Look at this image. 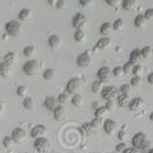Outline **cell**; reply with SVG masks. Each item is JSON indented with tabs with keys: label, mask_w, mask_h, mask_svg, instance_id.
Wrapping results in <instances>:
<instances>
[{
	"label": "cell",
	"mask_w": 153,
	"mask_h": 153,
	"mask_svg": "<svg viewBox=\"0 0 153 153\" xmlns=\"http://www.w3.org/2000/svg\"><path fill=\"white\" fill-rule=\"evenodd\" d=\"M131 144L135 149L146 150V147L150 145V142L146 139V135L144 132H137L131 138Z\"/></svg>",
	"instance_id": "obj_1"
},
{
	"label": "cell",
	"mask_w": 153,
	"mask_h": 153,
	"mask_svg": "<svg viewBox=\"0 0 153 153\" xmlns=\"http://www.w3.org/2000/svg\"><path fill=\"white\" fill-rule=\"evenodd\" d=\"M100 94H101L102 99L107 101V100H116L117 97L120 96V92L119 90H116V88L114 86H105V88H102Z\"/></svg>",
	"instance_id": "obj_2"
},
{
	"label": "cell",
	"mask_w": 153,
	"mask_h": 153,
	"mask_svg": "<svg viewBox=\"0 0 153 153\" xmlns=\"http://www.w3.org/2000/svg\"><path fill=\"white\" fill-rule=\"evenodd\" d=\"M39 62L36 61V60H29L27 61L24 65H23V71L24 74L29 75V76H32V75H36L39 71Z\"/></svg>",
	"instance_id": "obj_3"
},
{
	"label": "cell",
	"mask_w": 153,
	"mask_h": 153,
	"mask_svg": "<svg viewBox=\"0 0 153 153\" xmlns=\"http://www.w3.org/2000/svg\"><path fill=\"white\" fill-rule=\"evenodd\" d=\"M33 147H35V150L37 152L44 153L50 150V142L45 137L36 138L35 142H33Z\"/></svg>",
	"instance_id": "obj_4"
},
{
	"label": "cell",
	"mask_w": 153,
	"mask_h": 153,
	"mask_svg": "<svg viewBox=\"0 0 153 153\" xmlns=\"http://www.w3.org/2000/svg\"><path fill=\"white\" fill-rule=\"evenodd\" d=\"M5 29L9 36H19V33L21 32V24L17 21H9L5 24Z\"/></svg>",
	"instance_id": "obj_5"
},
{
	"label": "cell",
	"mask_w": 153,
	"mask_h": 153,
	"mask_svg": "<svg viewBox=\"0 0 153 153\" xmlns=\"http://www.w3.org/2000/svg\"><path fill=\"white\" fill-rule=\"evenodd\" d=\"M112 76H113L112 70L108 68V67H106V66L100 67V68L98 69V71H97V77H98V79H99L100 82H102V83L109 82Z\"/></svg>",
	"instance_id": "obj_6"
},
{
	"label": "cell",
	"mask_w": 153,
	"mask_h": 153,
	"mask_svg": "<svg viewBox=\"0 0 153 153\" xmlns=\"http://www.w3.org/2000/svg\"><path fill=\"white\" fill-rule=\"evenodd\" d=\"M79 88H81V79L77 78V77L70 78L67 85H66L67 93H70V94H76L77 91L79 90Z\"/></svg>",
	"instance_id": "obj_7"
},
{
	"label": "cell",
	"mask_w": 153,
	"mask_h": 153,
	"mask_svg": "<svg viewBox=\"0 0 153 153\" xmlns=\"http://www.w3.org/2000/svg\"><path fill=\"white\" fill-rule=\"evenodd\" d=\"M86 21H88V19H86V16L84 14L77 13L76 15L74 16V19H73V27L76 30H83Z\"/></svg>",
	"instance_id": "obj_8"
},
{
	"label": "cell",
	"mask_w": 153,
	"mask_h": 153,
	"mask_svg": "<svg viewBox=\"0 0 153 153\" xmlns=\"http://www.w3.org/2000/svg\"><path fill=\"white\" fill-rule=\"evenodd\" d=\"M76 63L77 66H79L82 68H85V67L90 66V63H91V56H90L89 52H83V53L79 54L76 59Z\"/></svg>",
	"instance_id": "obj_9"
},
{
	"label": "cell",
	"mask_w": 153,
	"mask_h": 153,
	"mask_svg": "<svg viewBox=\"0 0 153 153\" xmlns=\"http://www.w3.org/2000/svg\"><path fill=\"white\" fill-rule=\"evenodd\" d=\"M25 137H27L25 131L23 130L22 128H15L14 130L12 131V138H13L14 143H17V144L23 143L25 140Z\"/></svg>",
	"instance_id": "obj_10"
},
{
	"label": "cell",
	"mask_w": 153,
	"mask_h": 153,
	"mask_svg": "<svg viewBox=\"0 0 153 153\" xmlns=\"http://www.w3.org/2000/svg\"><path fill=\"white\" fill-rule=\"evenodd\" d=\"M46 134V127L43 126V124H37L30 131V136L32 138H39V137H43L44 135Z\"/></svg>",
	"instance_id": "obj_11"
},
{
	"label": "cell",
	"mask_w": 153,
	"mask_h": 153,
	"mask_svg": "<svg viewBox=\"0 0 153 153\" xmlns=\"http://www.w3.org/2000/svg\"><path fill=\"white\" fill-rule=\"evenodd\" d=\"M102 127H104V131H105L107 135H113L115 129H116V127H117V124H116V122H115L114 120L107 119V120L104 122Z\"/></svg>",
	"instance_id": "obj_12"
},
{
	"label": "cell",
	"mask_w": 153,
	"mask_h": 153,
	"mask_svg": "<svg viewBox=\"0 0 153 153\" xmlns=\"http://www.w3.org/2000/svg\"><path fill=\"white\" fill-rule=\"evenodd\" d=\"M143 105H144L143 99L137 97V98H134V99L130 100V104H129L128 107H129L131 112H136V111H138V109H140V108L143 107Z\"/></svg>",
	"instance_id": "obj_13"
},
{
	"label": "cell",
	"mask_w": 153,
	"mask_h": 153,
	"mask_svg": "<svg viewBox=\"0 0 153 153\" xmlns=\"http://www.w3.org/2000/svg\"><path fill=\"white\" fill-rule=\"evenodd\" d=\"M44 107L47 108L48 111H54V108L56 107V99L52 96H47L44 100Z\"/></svg>",
	"instance_id": "obj_14"
},
{
	"label": "cell",
	"mask_w": 153,
	"mask_h": 153,
	"mask_svg": "<svg viewBox=\"0 0 153 153\" xmlns=\"http://www.w3.org/2000/svg\"><path fill=\"white\" fill-rule=\"evenodd\" d=\"M47 43H48V46L51 48H56V47H59V45H60L61 39H60V37L58 35H51L48 37V39H47Z\"/></svg>",
	"instance_id": "obj_15"
},
{
	"label": "cell",
	"mask_w": 153,
	"mask_h": 153,
	"mask_svg": "<svg viewBox=\"0 0 153 153\" xmlns=\"http://www.w3.org/2000/svg\"><path fill=\"white\" fill-rule=\"evenodd\" d=\"M109 45H111V38H109V37H102V38H100L99 40L97 42L96 47L99 48V50H105V48H107Z\"/></svg>",
	"instance_id": "obj_16"
},
{
	"label": "cell",
	"mask_w": 153,
	"mask_h": 153,
	"mask_svg": "<svg viewBox=\"0 0 153 153\" xmlns=\"http://www.w3.org/2000/svg\"><path fill=\"white\" fill-rule=\"evenodd\" d=\"M53 115L56 121H61L63 115H65V107H63V105H59V106H56V107L54 108Z\"/></svg>",
	"instance_id": "obj_17"
},
{
	"label": "cell",
	"mask_w": 153,
	"mask_h": 153,
	"mask_svg": "<svg viewBox=\"0 0 153 153\" xmlns=\"http://www.w3.org/2000/svg\"><path fill=\"white\" fill-rule=\"evenodd\" d=\"M117 105L120 106V107H126V106H129V104H130V98H129V96H124V94H120L119 97H117Z\"/></svg>",
	"instance_id": "obj_18"
},
{
	"label": "cell",
	"mask_w": 153,
	"mask_h": 153,
	"mask_svg": "<svg viewBox=\"0 0 153 153\" xmlns=\"http://www.w3.org/2000/svg\"><path fill=\"white\" fill-rule=\"evenodd\" d=\"M10 73V65H8L6 62H1L0 63V76L8 77Z\"/></svg>",
	"instance_id": "obj_19"
},
{
	"label": "cell",
	"mask_w": 153,
	"mask_h": 153,
	"mask_svg": "<svg viewBox=\"0 0 153 153\" xmlns=\"http://www.w3.org/2000/svg\"><path fill=\"white\" fill-rule=\"evenodd\" d=\"M137 4V0H122V7L126 10H131L134 9Z\"/></svg>",
	"instance_id": "obj_20"
},
{
	"label": "cell",
	"mask_w": 153,
	"mask_h": 153,
	"mask_svg": "<svg viewBox=\"0 0 153 153\" xmlns=\"http://www.w3.org/2000/svg\"><path fill=\"white\" fill-rule=\"evenodd\" d=\"M30 16H31V10L29 8H23V9L20 10V13H19V19L21 21H27Z\"/></svg>",
	"instance_id": "obj_21"
},
{
	"label": "cell",
	"mask_w": 153,
	"mask_h": 153,
	"mask_svg": "<svg viewBox=\"0 0 153 153\" xmlns=\"http://www.w3.org/2000/svg\"><path fill=\"white\" fill-rule=\"evenodd\" d=\"M142 56H140V50H138V48H135L134 51H131L130 53V62L132 65H135V62H138L139 61V59H140Z\"/></svg>",
	"instance_id": "obj_22"
},
{
	"label": "cell",
	"mask_w": 153,
	"mask_h": 153,
	"mask_svg": "<svg viewBox=\"0 0 153 153\" xmlns=\"http://www.w3.org/2000/svg\"><path fill=\"white\" fill-rule=\"evenodd\" d=\"M113 28V24H111L109 22H105L100 25V33L101 35H108L111 30Z\"/></svg>",
	"instance_id": "obj_23"
},
{
	"label": "cell",
	"mask_w": 153,
	"mask_h": 153,
	"mask_svg": "<svg viewBox=\"0 0 153 153\" xmlns=\"http://www.w3.org/2000/svg\"><path fill=\"white\" fill-rule=\"evenodd\" d=\"M22 104H23V107L25 108V109H28V111H31V109H33V107H35V101L30 97L24 98Z\"/></svg>",
	"instance_id": "obj_24"
},
{
	"label": "cell",
	"mask_w": 153,
	"mask_h": 153,
	"mask_svg": "<svg viewBox=\"0 0 153 153\" xmlns=\"http://www.w3.org/2000/svg\"><path fill=\"white\" fill-rule=\"evenodd\" d=\"M102 82H100L99 79H97V81H94L93 83H92V92L93 93H100L101 92V90H102Z\"/></svg>",
	"instance_id": "obj_25"
},
{
	"label": "cell",
	"mask_w": 153,
	"mask_h": 153,
	"mask_svg": "<svg viewBox=\"0 0 153 153\" xmlns=\"http://www.w3.org/2000/svg\"><path fill=\"white\" fill-rule=\"evenodd\" d=\"M135 25L137 27V28H142V27H144L146 24V19L144 15H137L135 17Z\"/></svg>",
	"instance_id": "obj_26"
},
{
	"label": "cell",
	"mask_w": 153,
	"mask_h": 153,
	"mask_svg": "<svg viewBox=\"0 0 153 153\" xmlns=\"http://www.w3.org/2000/svg\"><path fill=\"white\" fill-rule=\"evenodd\" d=\"M108 113L107 108L105 107V106H100L99 108H97L96 111H94V116L96 117H100V119H102L105 115Z\"/></svg>",
	"instance_id": "obj_27"
},
{
	"label": "cell",
	"mask_w": 153,
	"mask_h": 153,
	"mask_svg": "<svg viewBox=\"0 0 153 153\" xmlns=\"http://www.w3.org/2000/svg\"><path fill=\"white\" fill-rule=\"evenodd\" d=\"M15 59H16V55L14 52H8L5 55V58H4V62H6L8 65H12V63L15 62Z\"/></svg>",
	"instance_id": "obj_28"
},
{
	"label": "cell",
	"mask_w": 153,
	"mask_h": 153,
	"mask_svg": "<svg viewBox=\"0 0 153 153\" xmlns=\"http://www.w3.org/2000/svg\"><path fill=\"white\" fill-rule=\"evenodd\" d=\"M82 102H83V100H82V96L81 94H74L73 96V98H71V104L75 106V107H79L81 105H82Z\"/></svg>",
	"instance_id": "obj_29"
},
{
	"label": "cell",
	"mask_w": 153,
	"mask_h": 153,
	"mask_svg": "<svg viewBox=\"0 0 153 153\" xmlns=\"http://www.w3.org/2000/svg\"><path fill=\"white\" fill-rule=\"evenodd\" d=\"M2 145L5 149H12L13 145H14V140H13V138L9 137V136H6V137H4L2 139Z\"/></svg>",
	"instance_id": "obj_30"
},
{
	"label": "cell",
	"mask_w": 153,
	"mask_h": 153,
	"mask_svg": "<svg viewBox=\"0 0 153 153\" xmlns=\"http://www.w3.org/2000/svg\"><path fill=\"white\" fill-rule=\"evenodd\" d=\"M35 51H36L35 46L29 45V46H27V47L23 50V54H24V56H27V58H30V56H32V55L35 54Z\"/></svg>",
	"instance_id": "obj_31"
},
{
	"label": "cell",
	"mask_w": 153,
	"mask_h": 153,
	"mask_svg": "<svg viewBox=\"0 0 153 153\" xmlns=\"http://www.w3.org/2000/svg\"><path fill=\"white\" fill-rule=\"evenodd\" d=\"M120 94H124V96H129L131 92V85L130 84H123L121 85V88L119 89Z\"/></svg>",
	"instance_id": "obj_32"
},
{
	"label": "cell",
	"mask_w": 153,
	"mask_h": 153,
	"mask_svg": "<svg viewBox=\"0 0 153 153\" xmlns=\"http://www.w3.org/2000/svg\"><path fill=\"white\" fill-rule=\"evenodd\" d=\"M152 53V48L150 47V46H145V47H143L142 50H140V56L143 58V59H147L150 55Z\"/></svg>",
	"instance_id": "obj_33"
},
{
	"label": "cell",
	"mask_w": 153,
	"mask_h": 153,
	"mask_svg": "<svg viewBox=\"0 0 153 153\" xmlns=\"http://www.w3.org/2000/svg\"><path fill=\"white\" fill-rule=\"evenodd\" d=\"M54 76H55V73H54L53 69H46L45 71H44V74H43V77H44V79H46V81L53 79Z\"/></svg>",
	"instance_id": "obj_34"
},
{
	"label": "cell",
	"mask_w": 153,
	"mask_h": 153,
	"mask_svg": "<svg viewBox=\"0 0 153 153\" xmlns=\"http://www.w3.org/2000/svg\"><path fill=\"white\" fill-rule=\"evenodd\" d=\"M92 129H93V128L91 127L90 123H84V124L81 127V132H82L84 136H88L89 134H91Z\"/></svg>",
	"instance_id": "obj_35"
},
{
	"label": "cell",
	"mask_w": 153,
	"mask_h": 153,
	"mask_svg": "<svg viewBox=\"0 0 153 153\" xmlns=\"http://www.w3.org/2000/svg\"><path fill=\"white\" fill-rule=\"evenodd\" d=\"M74 38H75V40H76V42H78V43L83 42V40L85 39L84 31H83V30H76L75 35H74Z\"/></svg>",
	"instance_id": "obj_36"
},
{
	"label": "cell",
	"mask_w": 153,
	"mask_h": 153,
	"mask_svg": "<svg viewBox=\"0 0 153 153\" xmlns=\"http://www.w3.org/2000/svg\"><path fill=\"white\" fill-rule=\"evenodd\" d=\"M68 99H69L68 93H60L56 100H58V102H59L60 105H63V104H66V102L68 101Z\"/></svg>",
	"instance_id": "obj_37"
},
{
	"label": "cell",
	"mask_w": 153,
	"mask_h": 153,
	"mask_svg": "<svg viewBox=\"0 0 153 153\" xmlns=\"http://www.w3.org/2000/svg\"><path fill=\"white\" fill-rule=\"evenodd\" d=\"M123 20L122 19H117V20H115V22L113 23V29L114 30H121L123 28Z\"/></svg>",
	"instance_id": "obj_38"
},
{
	"label": "cell",
	"mask_w": 153,
	"mask_h": 153,
	"mask_svg": "<svg viewBox=\"0 0 153 153\" xmlns=\"http://www.w3.org/2000/svg\"><path fill=\"white\" fill-rule=\"evenodd\" d=\"M90 124H91L92 128H99V127H101V124H102V119H100V117H94Z\"/></svg>",
	"instance_id": "obj_39"
},
{
	"label": "cell",
	"mask_w": 153,
	"mask_h": 153,
	"mask_svg": "<svg viewBox=\"0 0 153 153\" xmlns=\"http://www.w3.org/2000/svg\"><path fill=\"white\" fill-rule=\"evenodd\" d=\"M132 67H134V65H132L130 61L126 62V63H124V66L122 67L123 73H124V74H130L131 71H132Z\"/></svg>",
	"instance_id": "obj_40"
},
{
	"label": "cell",
	"mask_w": 153,
	"mask_h": 153,
	"mask_svg": "<svg viewBox=\"0 0 153 153\" xmlns=\"http://www.w3.org/2000/svg\"><path fill=\"white\" fill-rule=\"evenodd\" d=\"M112 74H113V76H115V77H121L124 73H123L122 67H115V68L112 70Z\"/></svg>",
	"instance_id": "obj_41"
},
{
	"label": "cell",
	"mask_w": 153,
	"mask_h": 153,
	"mask_svg": "<svg viewBox=\"0 0 153 153\" xmlns=\"http://www.w3.org/2000/svg\"><path fill=\"white\" fill-rule=\"evenodd\" d=\"M140 83H142V77L140 76H134L130 81L131 86H138Z\"/></svg>",
	"instance_id": "obj_42"
},
{
	"label": "cell",
	"mask_w": 153,
	"mask_h": 153,
	"mask_svg": "<svg viewBox=\"0 0 153 153\" xmlns=\"http://www.w3.org/2000/svg\"><path fill=\"white\" fill-rule=\"evenodd\" d=\"M25 92H27V88H25V86H23V85H20V86L17 88V90H16L17 96H20V97H24Z\"/></svg>",
	"instance_id": "obj_43"
},
{
	"label": "cell",
	"mask_w": 153,
	"mask_h": 153,
	"mask_svg": "<svg viewBox=\"0 0 153 153\" xmlns=\"http://www.w3.org/2000/svg\"><path fill=\"white\" fill-rule=\"evenodd\" d=\"M115 104H116V101L115 100H107L106 101V106L105 107L107 108V111H113L115 108Z\"/></svg>",
	"instance_id": "obj_44"
},
{
	"label": "cell",
	"mask_w": 153,
	"mask_h": 153,
	"mask_svg": "<svg viewBox=\"0 0 153 153\" xmlns=\"http://www.w3.org/2000/svg\"><path fill=\"white\" fill-rule=\"evenodd\" d=\"M140 70H142V66H139V65H134V67H132V74H134V76H139V73H140Z\"/></svg>",
	"instance_id": "obj_45"
},
{
	"label": "cell",
	"mask_w": 153,
	"mask_h": 153,
	"mask_svg": "<svg viewBox=\"0 0 153 153\" xmlns=\"http://www.w3.org/2000/svg\"><path fill=\"white\" fill-rule=\"evenodd\" d=\"M146 20H151L153 17V8H149V9H146L145 14H144Z\"/></svg>",
	"instance_id": "obj_46"
},
{
	"label": "cell",
	"mask_w": 153,
	"mask_h": 153,
	"mask_svg": "<svg viewBox=\"0 0 153 153\" xmlns=\"http://www.w3.org/2000/svg\"><path fill=\"white\" fill-rule=\"evenodd\" d=\"M126 149H127V147H126V144H124L123 142H121L120 144H117V145H116V147H115L116 152H123Z\"/></svg>",
	"instance_id": "obj_47"
},
{
	"label": "cell",
	"mask_w": 153,
	"mask_h": 153,
	"mask_svg": "<svg viewBox=\"0 0 153 153\" xmlns=\"http://www.w3.org/2000/svg\"><path fill=\"white\" fill-rule=\"evenodd\" d=\"M111 7H116L120 4V0H105Z\"/></svg>",
	"instance_id": "obj_48"
},
{
	"label": "cell",
	"mask_w": 153,
	"mask_h": 153,
	"mask_svg": "<svg viewBox=\"0 0 153 153\" xmlns=\"http://www.w3.org/2000/svg\"><path fill=\"white\" fill-rule=\"evenodd\" d=\"M117 137H119V139H120V140H124V139H126V137H127V136H126V131L120 130L119 132H117Z\"/></svg>",
	"instance_id": "obj_49"
},
{
	"label": "cell",
	"mask_w": 153,
	"mask_h": 153,
	"mask_svg": "<svg viewBox=\"0 0 153 153\" xmlns=\"http://www.w3.org/2000/svg\"><path fill=\"white\" fill-rule=\"evenodd\" d=\"M91 2H92V0H79V4H81V6H83V7L88 6V5H90Z\"/></svg>",
	"instance_id": "obj_50"
},
{
	"label": "cell",
	"mask_w": 153,
	"mask_h": 153,
	"mask_svg": "<svg viewBox=\"0 0 153 153\" xmlns=\"http://www.w3.org/2000/svg\"><path fill=\"white\" fill-rule=\"evenodd\" d=\"M56 7L59 8V9L65 7V0H58L56 1Z\"/></svg>",
	"instance_id": "obj_51"
},
{
	"label": "cell",
	"mask_w": 153,
	"mask_h": 153,
	"mask_svg": "<svg viewBox=\"0 0 153 153\" xmlns=\"http://www.w3.org/2000/svg\"><path fill=\"white\" fill-rule=\"evenodd\" d=\"M99 107H100V102H99V101H93V102H92V108H93L94 111H96L97 108H99Z\"/></svg>",
	"instance_id": "obj_52"
},
{
	"label": "cell",
	"mask_w": 153,
	"mask_h": 153,
	"mask_svg": "<svg viewBox=\"0 0 153 153\" xmlns=\"http://www.w3.org/2000/svg\"><path fill=\"white\" fill-rule=\"evenodd\" d=\"M147 82H149L150 84H153V73H151V74L147 76Z\"/></svg>",
	"instance_id": "obj_53"
},
{
	"label": "cell",
	"mask_w": 153,
	"mask_h": 153,
	"mask_svg": "<svg viewBox=\"0 0 153 153\" xmlns=\"http://www.w3.org/2000/svg\"><path fill=\"white\" fill-rule=\"evenodd\" d=\"M122 153H137L135 151V149H126Z\"/></svg>",
	"instance_id": "obj_54"
},
{
	"label": "cell",
	"mask_w": 153,
	"mask_h": 153,
	"mask_svg": "<svg viewBox=\"0 0 153 153\" xmlns=\"http://www.w3.org/2000/svg\"><path fill=\"white\" fill-rule=\"evenodd\" d=\"M4 112H5V107H4V105L0 104V116L4 114Z\"/></svg>",
	"instance_id": "obj_55"
},
{
	"label": "cell",
	"mask_w": 153,
	"mask_h": 153,
	"mask_svg": "<svg viewBox=\"0 0 153 153\" xmlns=\"http://www.w3.org/2000/svg\"><path fill=\"white\" fill-rule=\"evenodd\" d=\"M47 1H48V4H50V5H54L58 0H47Z\"/></svg>",
	"instance_id": "obj_56"
},
{
	"label": "cell",
	"mask_w": 153,
	"mask_h": 153,
	"mask_svg": "<svg viewBox=\"0 0 153 153\" xmlns=\"http://www.w3.org/2000/svg\"><path fill=\"white\" fill-rule=\"evenodd\" d=\"M150 120H151V121L153 122V112L151 113V114H150Z\"/></svg>",
	"instance_id": "obj_57"
},
{
	"label": "cell",
	"mask_w": 153,
	"mask_h": 153,
	"mask_svg": "<svg viewBox=\"0 0 153 153\" xmlns=\"http://www.w3.org/2000/svg\"><path fill=\"white\" fill-rule=\"evenodd\" d=\"M149 153H153V147H151V149L149 150Z\"/></svg>",
	"instance_id": "obj_58"
},
{
	"label": "cell",
	"mask_w": 153,
	"mask_h": 153,
	"mask_svg": "<svg viewBox=\"0 0 153 153\" xmlns=\"http://www.w3.org/2000/svg\"><path fill=\"white\" fill-rule=\"evenodd\" d=\"M152 53H153V51H152Z\"/></svg>",
	"instance_id": "obj_59"
}]
</instances>
